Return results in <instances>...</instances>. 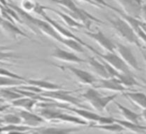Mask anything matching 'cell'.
I'll use <instances>...</instances> for the list:
<instances>
[{
	"mask_svg": "<svg viewBox=\"0 0 146 134\" xmlns=\"http://www.w3.org/2000/svg\"><path fill=\"white\" fill-rule=\"evenodd\" d=\"M55 13H56L57 15H58L59 17H60L61 19L63 20V22L65 23V24L67 25V27H69V28H74V29H81L83 28V25L81 24V23H79L78 21L74 20V19L72 18V17L69 16L67 13H63L61 12V11H58V10H53Z\"/></svg>",
	"mask_w": 146,
	"mask_h": 134,
	"instance_id": "603a6c76",
	"label": "cell"
},
{
	"mask_svg": "<svg viewBox=\"0 0 146 134\" xmlns=\"http://www.w3.org/2000/svg\"><path fill=\"white\" fill-rule=\"evenodd\" d=\"M36 104H37L36 99H33V98H29V97H22L12 101V106L24 108V110H26V111H32V109L34 108V106H36Z\"/></svg>",
	"mask_w": 146,
	"mask_h": 134,
	"instance_id": "7402d4cb",
	"label": "cell"
},
{
	"mask_svg": "<svg viewBox=\"0 0 146 134\" xmlns=\"http://www.w3.org/2000/svg\"><path fill=\"white\" fill-rule=\"evenodd\" d=\"M114 122L119 124L122 126L124 130H129L134 133H146V126L140 125V124H134L131 122L125 121V120H119V119H114Z\"/></svg>",
	"mask_w": 146,
	"mask_h": 134,
	"instance_id": "ffe728a7",
	"label": "cell"
},
{
	"mask_svg": "<svg viewBox=\"0 0 146 134\" xmlns=\"http://www.w3.org/2000/svg\"><path fill=\"white\" fill-rule=\"evenodd\" d=\"M1 121H2V123H5L7 125H20V124H22L21 118L16 114H7V115L3 116Z\"/></svg>",
	"mask_w": 146,
	"mask_h": 134,
	"instance_id": "4316f807",
	"label": "cell"
},
{
	"mask_svg": "<svg viewBox=\"0 0 146 134\" xmlns=\"http://www.w3.org/2000/svg\"><path fill=\"white\" fill-rule=\"evenodd\" d=\"M123 95L130 100L133 104H135L137 107L141 108L142 110L146 109V94L142 92L136 91H126L123 92Z\"/></svg>",
	"mask_w": 146,
	"mask_h": 134,
	"instance_id": "ac0fdd59",
	"label": "cell"
},
{
	"mask_svg": "<svg viewBox=\"0 0 146 134\" xmlns=\"http://www.w3.org/2000/svg\"><path fill=\"white\" fill-rule=\"evenodd\" d=\"M140 19H142V22H144L146 24V4L142 5L141 11H140Z\"/></svg>",
	"mask_w": 146,
	"mask_h": 134,
	"instance_id": "d6a6232c",
	"label": "cell"
},
{
	"mask_svg": "<svg viewBox=\"0 0 146 134\" xmlns=\"http://www.w3.org/2000/svg\"><path fill=\"white\" fill-rule=\"evenodd\" d=\"M94 3L96 4V6L97 7H107V8H111V6L112 5H110V4H108V3H106L105 2V0H92Z\"/></svg>",
	"mask_w": 146,
	"mask_h": 134,
	"instance_id": "1f68e13d",
	"label": "cell"
},
{
	"mask_svg": "<svg viewBox=\"0 0 146 134\" xmlns=\"http://www.w3.org/2000/svg\"><path fill=\"white\" fill-rule=\"evenodd\" d=\"M80 1H83V2L88 3V4H91V5H94V6H96V4L93 2V1H92V0H80ZM96 7H97V6H96Z\"/></svg>",
	"mask_w": 146,
	"mask_h": 134,
	"instance_id": "e575fe53",
	"label": "cell"
},
{
	"mask_svg": "<svg viewBox=\"0 0 146 134\" xmlns=\"http://www.w3.org/2000/svg\"><path fill=\"white\" fill-rule=\"evenodd\" d=\"M0 76H3V77H9V78H12V79H16V80H21V81H24L26 82L27 79H25L24 77L20 75H17V74L13 73V72L9 71V70L5 69V68H2V67H0Z\"/></svg>",
	"mask_w": 146,
	"mask_h": 134,
	"instance_id": "f1b7e54d",
	"label": "cell"
},
{
	"mask_svg": "<svg viewBox=\"0 0 146 134\" xmlns=\"http://www.w3.org/2000/svg\"><path fill=\"white\" fill-rule=\"evenodd\" d=\"M115 79H117L126 89L130 87L140 85V83H138V81L135 79V77H134V75L132 73H129V74L118 73L117 76L115 77Z\"/></svg>",
	"mask_w": 146,
	"mask_h": 134,
	"instance_id": "44dd1931",
	"label": "cell"
},
{
	"mask_svg": "<svg viewBox=\"0 0 146 134\" xmlns=\"http://www.w3.org/2000/svg\"><path fill=\"white\" fill-rule=\"evenodd\" d=\"M141 54H142V57H143V60L144 62H145V65H146V53L144 52V50L141 51Z\"/></svg>",
	"mask_w": 146,
	"mask_h": 134,
	"instance_id": "8d00e7d4",
	"label": "cell"
},
{
	"mask_svg": "<svg viewBox=\"0 0 146 134\" xmlns=\"http://www.w3.org/2000/svg\"><path fill=\"white\" fill-rule=\"evenodd\" d=\"M116 134H124L123 132H119V133H116Z\"/></svg>",
	"mask_w": 146,
	"mask_h": 134,
	"instance_id": "74e56055",
	"label": "cell"
},
{
	"mask_svg": "<svg viewBox=\"0 0 146 134\" xmlns=\"http://www.w3.org/2000/svg\"><path fill=\"white\" fill-rule=\"evenodd\" d=\"M51 56L53 58L57 59V60L63 61V62L76 63V64H81V63L85 62L84 59H81L75 53L71 52V51L64 50V49L59 48V47H55L53 52L51 53Z\"/></svg>",
	"mask_w": 146,
	"mask_h": 134,
	"instance_id": "7c38bea8",
	"label": "cell"
},
{
	"mask_svg": "<svg viewBox=\"0 0 146 134\" xmlns=\"http://www.w3.org/2000/svg\"><path fill=\"white\" fill-rule=\"evenodd\" d=\"M140 25H141V27H142V29H143V31L146 33V24L144 22H142L141 20H140Z\"/></svg>",
	"mask_w": 146,
	"mask_h": 134,
	"instance_id": "d590c367",
	"label": "cell"
},
{
	"mask_svg": "<svg viewBox=\"0 0 146 134\" xmlns=\"http://www.w3.org/2000/svg\"><path fill=\"white\" fill-rule=\"evenodd\" d=\"M88 37L93 39L98 45L102 47L106 52H115V42L108 38L102 31L96 30L95 32H91V31H84Z\"/></svg>",
	"mask_w": 146,
	"mask_h": 134,
	"instance_id": "30bf717a",
	"label": "cell"
},
{
	"mask_svg": "<svg viewBox=\"0 0 146 134\" xmlns=\"http://www.w3.org/2000/svg\"><path fill=\"white\" fill-rule=\"evenodd\" d=\"M26 83L30 84L31 86H35V87L39 88L43 91V90H46V91H56V90H61L63 89V87L58 84H55L53 82H49L47 80H35V79H27Z\"/></svg>",
	"mask_w": 146,
	"mask_h": 134,
	"instance_id": "e0dca14e",
	"label": "cell"
},
{
	"mask_svg": "<svg viewBox=\"0 0 146 134\" xmlns=\"http://www.w3.org/2000/svg\"><path fill=\"white\" fill-rule=\"evenodd\" d=\"M117 95L118 94L115 93L112 95L103 96L101 93H99V91H97V89L91 87L86 89V91L81 94V97L86 102H88L94 110L98 112H103L108 104L115 100Z\"/></svg>",
	"mask_w": 146,
	"mask_h": 134,
	"instance_id": "3957f363",
	"label": "cell"
},
{
	"mask_svg": "<svg viewBox=\"0 0 146 134\" xmlns=\"http://www.w3.org/2000/svg\"><path fill=\"white\" fill-rule=\"evenodd\" d=\"M95 54L98 57H100L101 60L105 61L107 64H109L118 73H123V74L131 73V70H130L129 67L124 63V61L115 52H106L105 54H102V53L96 51Z\"/></svg>",
	"mask_w": 146,
	"mask_h": 134,
	"instance_id": "5b68a950",
	"label": "cell"
},
{
	"mask_svg": "<svg viewBox=\"0 0 146 134\" xmlns=\"http://www.w3.org/2000/svg\"><path fill=\"white\" fill-rule=\"evenodd\" d=\"M108 21L118 37L123 39L126 42L136 45L137 47H141L140 40L134 33L133 29L124 19H122L120 16H115L113 18H108Z\"/></svg>",
	"mask_w": 146,
	"mask_h": 134,
	"instance_id": "7a4b0ae2",
	"label": "cell"
},
{
	"mask_svg": "<svg viewBox=\"0 0 146 134\" xmlns=\"http://www.w3.org/2000/svg\"><path fill=\"white\" fill-rule=\"evenodd\" d=\"M140 117L142 118V119L144 120V121L146 122V109H143L141 111V113H140Z\"/></svg>",
	"mask_w": 146,
	"mask_h": 134,
	"instance_id": "836d02e7",
	"label": "cell"
},
{
	"mask_svg": "<svg viewBox=\"0 0 146 134\" xmlns=\"http://www.w3.org/2000/svg\"><path fill=\"white\" fill-rule=\"evenodd\" d=\"M115 50L117 51L118 56L124 61V63L129 68L135 70V71H140L141 70L135 55L133 54V52H132L129 47L124 44H121V43L115 42Z\"/></svg>",
	"mask_w": 146,
	"mask_h": 134,
	"instance_id": "52a82bcc",
	"label": "cell"
},
{
	"mask_svg": "<svg viewBox=\"0 0 146 134\" xmlns=\"http://www.w3.org/2000/svg\"><path fill=\"white\" fill-rule=\"evenodd\" d=\"M6 50H8L7 47L0 46V61L6 60V59H11V58H19V56H17L16 54Z\"/></svg>",
	"mask_w": 146,
	"mask_h": 134,
	"instance_id": "f546056e",
	"label": "cell"
},
{
	"mask_svg": "<svg viewBox=\"0 0 146 134\" xmlns=\"http://www.w3.org/2000/svg\"><path fill=\"white\" fill-rule=\"evenodd\" d=\"M62 44L64 46H66L67 48L71 49L72 51H75V52H79V53H82L84 52V46L79 43L78 41L74 40V39H70V38H63V41H62Z\"/></svg>",
	"mask_w": 146,
	"mask_h": 134,
	"instance_id": "484cf974",
	"label": "cell"
},
{
	"mask_svg": "<svg viewBox=\"0 0 146 134\" xmlns=\"http://www.w3.org/2000/svg\"><path fill=\"white\" fill-rule=\"evenodd\" d=\"M22 10H24L25 12H29V11H33L34 12L35 8H36L38 3L34 0H22Z\"/></svg>",
	"mask_w": 146,
	"mask_h": 134,
	"instance_id": "4dcf8cb0",
	"label": "cell"
},
{
	"mask_svg": "<svg viewBox=\"0 0 146 134\" xmlns=\"http://www.w3.org/2000/svg\"><path fill=\"white\" fill-rule=\"evenodd\" d=\"M120 5V10L127 16L133 18H140V11H141L142 2L141 0H115Z\"/></svg>",
	"mask_w": 146,
	"mask_h": 134,
	"instance_id": "9c48e42d",
	"label": "cell"
},
{
	"mask_svg": "<svg viewBox=\"0 0 146 134\" xmlns=\"http://www.w3.org/2000/svg\"><path fill=\"white\" fill-rule=\"evenodd\" d=\"M145 134H146V133H145Z\"/></svg>",
	"mask_w": 146,
	"mask_h": 134,
	"instance_id": "f35d334b",
	"label": "cell"
},
{
	"mask_svg": "<svg viewBox=\"0 0 146 134\" xmlns=\"http://www.w3.org/2000/svg\"><path fill=\"white\" fill-rule=\"evenodd\" d=\"M0 96L5 100H8V101H14L19 98H22L23 96L20 93L16 91V90L13 88V89H8V88H1L0 89Z\"/></svg>",
	"mask_w": 146,
	"mask_h": 134,
	"instance_id": "d4e9b609",
	"label": "cell"
},
{
	"mask_svg": "<svg viewBox=\"0 0 146 134\" xmlns=\"http://www.w3.org/2000/svg\"><path fill=\"white\" fill-rule=\"evenodd\" d=\"M23 83H26L21 80L12 79L9 77H3L0 76V87H9V86H17V85H22Z\"/></svg>",
	"mask_w": 146,
	"mask_h": 134,
	"instance_id": "83f0119b",
	"label": "cell"
},
{
	"mask_svg": "<svg viewBox=\"0 0 146 134\" xmlns=\"http://www.w3.org/2000/svg\"><path fill=\"white\" fill-rule=\"evenodd\" d=\"M93 88L95 89H104L114 92H126L127 89L115 78H108V79H101L98 78L96 82L93 84Z\"/></svg>",
	"mask_w": 146,
	"mask_h": 134,
	"instance_id": "8fae6325",
	"label": "cell"
},
{
	"mask_svg": "<svg viewBox=\"0 0 146 134\" xmlns=\"http://www.w3.org/2000/svg\"><path fill=\"white\" fill-rule=\"evenodd\" d=\"M59 67L60 69L64 70V71H68L70 74H72L74 76V78H76L78 82L82 84H85V85H92L96 82L97 78L91 74L90 72L85 71L83 69H80L77 67H74L72 65H63V66H57Z\"/></svg>",
	"mask_w": 146,
	"mask_h": 134,
	"instance_id": "8992f818",
	"label": "cell"
},
{
	"mask_svg": "<svg viewBox=\"0 0 146 134\" xmlns=\"http://www.w3.org/2000/svg\"><path fill=\"white\" fill-rule=\"evenodd\" d=\"M0 27H1V29L12 39H16L18 36H23V37H25V38H29V37L27 36L23 31H21L14 23L2 18L1 16H0Z\"/></svg>",
	"mask_w": 146,
	"mask_h": 134,
	"instance_id": "5bb4252c",
	"label": "cell"
},
{
	"mask_svg": "<svg viewBox=\"0 0 146 134\" xmlns=\"http://www.w3.org/2000/svg\"><path fill=\"white\" fill-rule=\"evenodd\" d=\"M53 2L58 3L59 5L63 7L66 10V12H68V15L70 17H72L74 20L78 21L79 23H81L85 28L89 29L90 25L92 22L99 23V24H103V21L99 20V19L95 18L94 16H92L91 14L85 11L84 9L78 7L75 3L73 2L72 0H52Z\"/></svg>",
	"mask_w": 146,
	"mask_h": 134,
	"instance_id": "6da1fadb",
	"label": "cell"
},
{
	"mask_svg": "<svg viewBox=\"0 0 146 134\" xmlns=\"http://www.w3.org/2000/svg\"><path fill=\"white\" fill-rule=\"evenodd\" d=\"M85 62L88 63L90 68L99 76V78H101V79H108V78H110L103 60H98L95 57L88 56L87 59L85 60Z\"/></svg>",
	"mask_w": 146,
	"mask_h": 134,
	"instance_id": "9a60e30c",
	"label": "cell"
},
{
	"mask_svg": "<svg viewBox=\"0 0 146 134\" xmlns=\"http://www.w3.org/2000/svg\"><path fill=\"white\" fill-rule=\"evenodd\" d=\"M42 96L47 98H50V99H54L57 101H60L62 103L66 104H71V105H75L77 107L83 108L80 103V101L76 97L71 95L70 91H66L64 89L61 90H56V91H46L43 92Z\"/></svg>",
	"mask_w": 146,
	"mask_h": 134,
	"instance_id": "ba28073f",
	"label": "cell"
},
{
	"mask_svg": "<svg viewBox=\"0 0 146 134\" xmlns=\"http://www.w3.org/2000/svg\"><path fill=\"white\" fill-rule=\"evenodd\" d=\"M79 130L77 127H42L35 130L33 134H76Z\"/></svg>",
	"mask_w": 146,
	"mask_h": 134,
	"instance_id": "2e32d148",
	"label": "cell"
},
{
	"mask_svg": "<svg viewBox=\"0 0 146 134\" xmlns=\"http://www.w3.org/2000/svg\"><path fill=\"white\" fill-rule=\"evenodd\" d=\"M18 115L21 118L22 124L24 126H27V127H38L39 125L44 123V119L42 117H40L38 114H35L31 111L20 110Z\"/></svg>",
	"mask_w": 146,
	"mask_h": 134,
	"instance_id": "4fadbf2b",
	"label": "cell"
},
{
	"mask_svg": "<svg viewBox=\"0 0 146 134\" xmlns=\"http://www.w3.org/2000/svg\"><path fill=\"white\" fill-rule=\"evenodd\" d=\"M115 105L117 106L118 110L120 111L122 117L124 118L125 121L131 122V123H134V124H139V119H140L139 114H137L136 112L132 111L131 109L125 107V106H123L122 104L118 103V102H115Z\"/></svg>",
	"mask_w": 146,
	"mask_h": 134,
	"instance_id": "d6986e66",
	"label": "cell"
},
{
	"mask_svg": "<svg viewBox=\"0 0 146 134\" xmlns=\"http://www.w3.org/2000/svg\"><path fill=\"white\" fill-rule=\"evenodd\" d=\"M57 108H65L68 109L70 112L74 113L77 115L80 119L84 120L86 122H91V123H95L98 125H105V124H112L114 123V118L112 117H105V116H100L95 112H91L89 110L85 109V108H73L65 104H56Z\"/></svg>",
	"mask_w": 146,
	"mask_h": 134,
	"instance_id": "277c9868",
	"label": "cell"
},
{
	"mask_svg": "<svg viewBox=\"0 0 146 134\" xmlns=\"http://www.w3.org/2000/svg\"><path fill=\"white\" fill-rule=\"evenodd\" d=\"M89 127L104 130V131H108V132H111V133H115V134L124 131L122 126H120L119 124L115 123V122L112 124H105V125H98V124H95V123H91V124H89Z\"/></svg>",
	"mask_w": 146,
	"mask_h": 134,
	"instance_id": "cb8c5ba5",
	"label": "cell"
}]
</instances>
